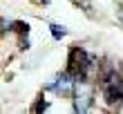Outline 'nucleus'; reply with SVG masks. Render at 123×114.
Returning <instances> with one entry per match:
<instances>
[{"mask_svg":"<svg viewBox=\"0 0 123 114\" xmlns=\"http://www.w3.org/2000/svg\"><path fill=\"white\" fill-rule=\"evenodd\" d=\"M94 67H96V58L90 56L85 49H81V47H72V49H69V56H67V72L74 76L76 81L87 78Z\"/></svg>","mask_w":123,"mask_h":114,"instance_id":"obj_1","label":"nucleus"},{"mask_svg":"<svg viewBox=\"0 0 123 114\" xmlns=\"http://www.w3.org/2000/svg\"><path fill=\"white\" fill-rule=\"evenodd\" d=\"M72 96H74V112L85 114L92 108V103H94V85L87 81V78H81V81L74 83Z\"/></svg>","mask_w":123,"mask_h":114,"instance_id":"obj_2","label":"nucleus"},{"mask_svg":"<svg viewBox=\"0 0 123 114\" xmlns=\"http://www.w3.org/2000/svg\"><path fill=\"white\" fill-rule=\"evenodd\" d=\"M74 83H76V78L72 76L69 72H65V74H61L58 78H56L54 83H49L47 90H49V92H58V94H65V92L74 90Z\"/></svg>","mask_w":123,"mask_h":114,"instance_id":"obj_3","label":"nucleus"},{"mask_svg":"<svg viewBox=\"0 0 123 114\" xmlns=\"http://www.w3.org/2000/svg\"><path fill=\"white\" fill-rule=\"evenodd\" d=\"M76 7H81V9L87 13V16H94V11H92V5H90V0H72Z\"/></svg>","mask_w":123,"mask_h":114,"instance_id":"obj_4","label":"nucleus"},{"mask_svg":"<svg viewBox=\"0 0 123 114\" xmlns=\"http://www.w3.org/2000/svg\"><path fill=\"white\" fill-rule=\"evenodd\" d=\"M49 31H52V36L56 40H61L65 34H67V31H65V27H61V25H49Z\"/></svg>","mask_w":123,"mask_h":114,"instance_id":"obj_5","label":"nucleus"},{"mask_svg":"<svg viewBox=\"0 0 123 114\" xmlns=\"http://www.w3.org/2000/svg\"><path fill=\"white\" fill-rule=\"evenodd\" d=\"M47 108H49V103H47V101H38L34 110H36V112H43V110H47Z\"/></svg>","mask_w":123,"mask_h":114,"instance_id":"obj_6","label":"nucleus"},{"mask_svg":"<svg viewBox=\"0 0 123 114\" xmlns=\"http://www.w3.org/2000/svg\"><path fill=\"white\" fill-rule=\"evenodd\" d=\"M117 16H119V20H121V23H123V5L119 7V9H117Z\"/></svg>","mask_w":123,"mask_h":114,"instance_id":"obj_7","label":"nucleus"}]
</instances>
